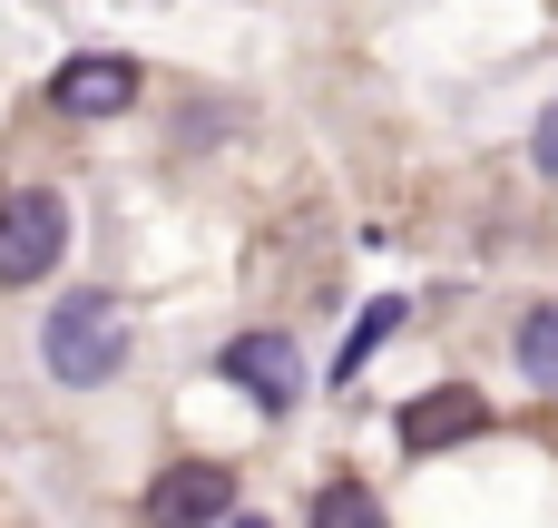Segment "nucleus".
Instances as JSON below:
<instances>
[{
  "label": "nucleus",
  "mask_w": 558,
  "mask_h": 528,
  "mask_svg": "<svg viewBox=\"0 0 558 528\" xmlns=\"http://www.w3.org/2000/svg\"><path fill=\"white\" fill-rule=\"evenodd\" d=\"M147 519L157 528H216L235 519V470L226 461H167L147 480Z\"/></svg>",
  "instance_id": "4"
},
{
  "label": "nucleus",
  "mask_w": 558,
  "mask_h": 528,
  "mask_svg": "<svg viewBox=\"0 0 558 528\" xmlns=\"http://www.w3.org/2000/svg\"><path fill=\"white\" fill-rule=\"evenodd\" d=\"M530 157H539V176H558V98L539 108V127H530Z\"/></svg>",
  "instance_id": "10"
},
{
  "label": "nucleus",
  "mask_w": 558,
  "mask_h": 528,
  "mask_svg": "<svg viewBox=\"0 0 558 528\" xmlns=\"http://www.w3.org/2000/svg\"><path fill=\"white\" fill-rule=\"evenodd\" d=\"M510 353H520V372H530L539 392H558V304H530V314H520Z\"/></svg>",
  "instance_id": "7"
},
{
  "label": "nucleus",
  "mask_w": 558,
  "mask_h": 528,
  "mask_svg": "<svg viewBox=\"0 0 558 528\" xmlns=\"http://www.w3.org/2000/svg\"><path fill=\"white\" fill-rule=\"evenodd\" d=\"M383 333H402V294H383V304H373V314L353 323V343H343V363H333V382H353V372H363V363L383 353Z\"/></svg>",
  "instance_id": "9"
},
{
  "label": "nucleus",
  "mask_w": 558,
  "mask_h": 528,
  "mask_svg": "<svg viewBox=\"0 0 558 528\" xmlns=\"http://www.w3.org/2000/svg\"><path fill=\"white\" fill-rule=\"evenodd\" d=\"M137 88H147V78H137V59H128V49H78V59L49 78V108H59V118H78V127H98V118H128V108H137Z\"/></svg>",
  "instance_id": "3"
},
{
  "label": "nucleus",
  "mask_w": 558,
  "mask_h": 528,
  "mask_svg": "<svg viewBox=\"0 0 558 528\" xmlns=\"http://www.w3.org/2000/svg\"><path fill=\"white\" fill-rule=\"evenodd\" d=\"M216 372H226L235 392H255L265 412H294V402H304V353H294V333H235V343L216 353Z\"/></svg>",
  "instance_id": "5"
},
{
  "label": "nucleus",
  "mask_w": 558,
  "mask_h": 528,
  "mask_svg": "<svg viewBox=\"0 0 558 528\" xmlns=\"http://www.w3.org/2000/svg\"><path fill=\"white\" fill-rule=\"evenodd\" d=\"M39 363H49V382H69V392L118 382V363H128V304H118V294H98V284L59 294V304H49V323H39Z\"/></svg>",
  "instance_id": "1"
},
{
  "label": "nucleus",
  "mask_w": 558,
  "mask_h": 528,
  "mask_svg": "<svg viewBox=\"0 0 558 528\" xmlns=\"http://www.w3.org/2000/svg\"><path fill=\"white\" fill-rule=\"evenodd\" d=\"M314 528H392V519H383V500L363 480H324L314 490Z\"/></svg>",
  "instance_id": "8"
},
{
  "label": "nucleus",
  "mask_w": 558,
  "mask_h": 528,
  "mask_svg": "<svg viewBox=\"0 0 558 528\" xmlns=\"http://www.w3.org/2000/svg\"><path fill=\"white\" fill-rule=\"evenodd\" d=\"M392 431H402V451H422V461H432V451H461L471 431H490V402H481L471 382H432V392H412V402H402V421H392Z\"/></svg>",
  "instance_id": "6"
},
{
  "label": "nucleus",
  "mask_w": 558,
  "mask_h": 528,
  "mask_svg": "<svg viewBox=\"0 0 558 528\" xmlns=\"http://www.w3.org/2000/svg\"><path fill=\"white\" fill-rule=\"evenodd\" d=\"M69 245V206L49 186H10L0 196V284H39Z\"/></svg>",
  "instance_id": "2"
}]
</instances>
